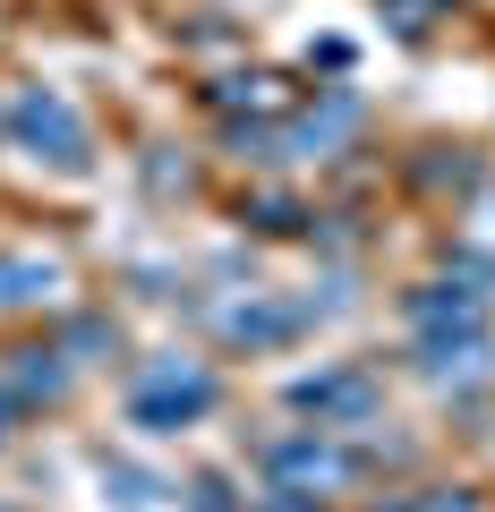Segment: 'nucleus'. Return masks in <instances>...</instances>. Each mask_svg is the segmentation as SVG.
<instances>
[{
	"mask_svg": "<svg viewBox=\"0 0 495 512\" xmlns=\"http://www.w3.org/2000/svg\"><path fill=\"white\" fill-rule=\"evenodd\" d=\"M137 427H180V419H197V410H214V376L205 367H188V359H163L146 384H137Z\"/></svg>",
	"mask_w": 495,
	"mask_h": 512,
	"instance_id": "f257e3e1",
	"label": "nucleus"
},
{
	"mask_svg": "<svg viewBox=\"0 0 495 512\" xmlns=\"http://www.w3.org/2000/svg\"><path fill=\"white\" fill-rule=\"evenodd\" d=\"M9 128H18L35 154L69 163V171L86 163V128H77V111H69V103H52V94H18V103H9Z\"/></svg>",
	"mask_w": 495,
	"mask_h": 512,
	"instance_id": "f03ea898",
	"label": "nucleus"
},
{
	"mask_svg": "<svg viewBox=\"0 0 495 512\" xmlns=\"http://www.w3.org/2000/svg\"><path fill=\"white\" fill-rule=\"evenodd\" d=\"M291 402L316 410V419H359V410L376 402V384L367 376H308V384H291Z\"/></svg>",
	"mask_w": 495,
	"mask_h": 512,
	"instance_id": "7ed1b4c3",
	"label": "nucleus"
},
{
	"mask_svg": "<svg viewBox=\"0 0 495 512\" xmlns=\"http://www.w3.org/2000/svg\"><path fill=\"white\" fill-rule=\"evenodd\" d=\"M274 478L282 487H333V478H342V453H325V444H282Z\"/></svg>",
	"mask_w": 495,
	"mask_h": 512,
	"instance_id": "20e7f679",
	"label": "nucleus"
},
{
	"mask_svg": "<svg viewBox=\"0 0 495 512\" xmlns=\"http://www.w3.org/2000/svg\"><path fill=\"white\" fill-rule=\"evenodd\" d=\"M43 291H52L43 265H0V299H43Z\"/></svg>",
	"mask_w": 495,
	"mask_h": 512,
	"instance_id": "39448f33",
	"label": "nucleus"
}]
</instances>
